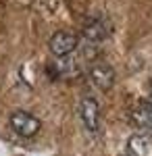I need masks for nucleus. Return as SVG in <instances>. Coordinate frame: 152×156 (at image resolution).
<instances>
[{"instance_id":"20e7f679","label":"nucleus","mask_w":152,"mask_h":156,"mask_svg":"<svg viewBox=\"0 0 152 156\" xmlns=\"http://www.w3.org/2000/svg\"><path fill=\"white\" fill-rule=\"evenodd\" d=\"M88 79H90V83L96 90L106 92V90H110L113 83H115V69L110 65H106V62H96V65L90 67Z\"/></svg>"},{"instance_id":"7ed1b4c3","label":"nucleus","mask_w":152,"mask_h":156,"mask_svg":"<svg viewBox=\"0 0 152 156\" xmlns=\"http://www.w3.org/2000/svg\"><path fill=\"white\" fill-rule=\"evenodd\" d=\"M48 46H50V52L59 58L60 56H69L71 52L77 48V36L73 31H67V29H59L56 34H52Z\"/></svg>"},{"instance_id":"423d86ee","label":"nucleus","mask_w":152,"mask_h":156,"mask_svg":"<svg viewBox=\"0 0 152 156\" xmlns=\"http://www.w3.org/2000/svg\"><path fill=\"white\" fill-rule=\"evenodd\" d=\"M106 34H108V25L102 17L94 15V17H88L85 23H83V36L88 37L90 42H100L104 40Z\"/></svg>"},{"instance_id":"0eeeda50","label":"nucleus","mask_w":152,"mask_h":156,"mask_svg":"<svg viewBox=\"0 0 152 156\" xmlns=\"http://www.w3.org/2000/svg\"><path fill=\"white\" fill-rule=\"evenodd\" d=\"M133 121L144 129H152V104L148 100L142 102L140 106L133 110Z\"/></svg>"},{"instance_id":"39448f33","label":"nucleus","mask_w":152,"mask_h":156,"mask_svg":"<svg viewBox=\"0 0 152 156\" xmlns=\"http://www.w3.org/2000/svg\"><path fill=\"white\" fill-rule=\"evenodd\" d=\"M125 156H152V133H136L127 142Z\"/></svg>"},{"instance_id":"6e6552de","label":"nucleus","mask_w":152,"mask_h":156,"mask_svg":"<svg viewBox=\"0 0 152 156\" xmlns=\"http://www.w3.org/2000/svg\"><path fill=\"white\" fill-rule=\"evenodd\" d=\"M148 102L152 104V90H150V96H148Z\"/></svg>"},{"instance_id":"f03ea898","label":"nucleus","mask_w":152,"mask_h":156,"mask_svg":"<svg viewBox=\"0 0 152 156\" xmlns=\"http://www.w3.org/2000/svg\"><path fill=\"white\" fill-rule=\"evenodd\" d=\"M79 119H81V125L88 129L90 133H96L98 127H100V106L96 102V98L92 96H85L79 100Z\"/></svg>"},{"instance_id":"f257e3e1","label":"nucleus","mask_w":152,"mask_h":156,"mask_svg":"<svg viewBox=\"0 0 152 156\" xmlns=\"http://www.w3.org/2000/svg\"><path fill=\"white\" fill-rule=\"evenodd\" d=\"M11 129L17 135H21V137H34L35 133L42 129V123L38 117H34L31 112H27V110H15L11 115Z\"/></svg>"}]
</instances>
